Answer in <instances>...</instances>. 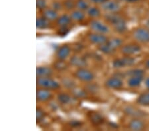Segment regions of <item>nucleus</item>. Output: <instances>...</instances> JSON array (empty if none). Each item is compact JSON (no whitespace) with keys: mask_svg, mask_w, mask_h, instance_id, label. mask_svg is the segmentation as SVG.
<instances>
[{"mask_svg":"<svg viewBox=\"0 0 149 131\" xmlns=\"http://www.w3.org/2000/svg\"><path fill=\"white\" fill-rule=\"evenodd\" d=\"M105 19L113 27L115 31L123 33L127 29V25L124 19L116 13H107Z\"/></svg>","mask_w":149,"mask_h":131,"instance_id":"obj_1","label":"nucleus"},{"mask_svg":"<svg viewBox=\"0 0 149 131\" xmlns=\"http://www.w3.org/2000/svg\"><path fill=\"white\" fill-rule=\"evenodd\" d=\"M38 86L48 89H58L60 87L59 83L49 77H38L37 79Z\"/></svg>","mask_w":149,"mask_h":131,"instance_id":"obj_2","label":"nucleus"},{"mask_svg":"<svg viewBox=\"0 0 149 131\" xmlns=\"http://www.w3.org/2000/svg\"><path fill=\"white\" fill-rule=\"evenodd\" d=\"M75 77L79 80L84 82H90L94 78V75L92 71L84 68H80L74 73Z\"/></svg>","mask_w":149,"mask_h":131,"instance_id":"obj_3","label":"nucleus"},{"mask_svg":"<svg viewBox=\"0 0 149 131\" xmlns=\"http://www.w3.org/2000/svg\"><path fill=\"white\" fill-rule=\"evenodd\" d=\"M100 8L102 10L107 13H116L120 10V5L115 0H107L104 3L100 5Z\"/></svg>","mask_w":149,"mask_h":131,"instance_id":"obj_4","label":"nucleus"},{"mask_svg":"<svg viewBox=\"0 0 149 131\" xmlns=\"http://www.w3.org/2000/svg\"><path fill=\"white\" fill-rule=\"evenodd\" d=\"M135 62V60L130 56H125L121 58L115 59L113 62V66L115 68H121L125 66L133 65Z\"/></svg>","mask_w":149,"mask_h":131,"instance_id":"obj_5","label":"nucleus"},{"mask_svg":"<svg viewBox=\"0 0 149 131\" xmlns=\"http://www.w3.org/2000/svg\"><path fill=\"white\" fill-rule=\"evenodd\" d=\"M90 28L93 31L102 34H106L109 32V28L106 25L97 20H93L90 23Z\"/></svg>","mask_w":149,"mask_h":131,"instance_id":"obj_6","label":"nucleus"},{"mask_svg":"<svg viewBox=\"0 0 149 131\" xmlns=\"http://www.w3.org/2000/svg\"><path fill=\"white\" fill-rule=\"evenodd\" d=\"M133 37L136 40L141 42H149V31L145 28H140L134 30Z\"/></svg>","mask_w":149,"mask_h":131,"instance_id":"obj_7","label":"nucleus"},{"mask_svg":"<svg viewBox=\"0 0 149 131\" xmlns=\"http://www.w3.org/2000/svg\"><path fill=\"white\" fill-rule=\"evenodd\" d=\"M88 39L93 44L101 45L107 42V38L102 33H90L88 35Z\"/></svg>","mask_w":149,"mask_h":131,"instance_id":"obj_8","label":"nucleus"},{"mask_svg":"<svg viewBox=\"0 0 149 131\" xmlns=\"http://www.w3.org/2000/svg\"><path fill=\"white\" fill-rule=\"evenodd\" d=\"M52 97V94L50 91V89L41 88L37 90L36 92V98L38 101H47Z\"/></svg>","mask_w":149,"mask_h":131,"instance_id":"obj_9","label":"nucleus"},{"mask_svg":"<svg viewBox=\"0 0 149 131\" xmlns=\"http://www.w3.org/2000/svg\"><path fill=\"white\" fill-rule=\"evenodd\" d=\"M141 51V47L136 44H127L122 47L121 52L125 55L130 56L135 54Z\"/></svg>","mask_w":149,"mask_h":131,"instance_id":"obj_10","label":"nucleus"},{"mask_svg":"<svg viewBox=\"0 0 149 131\" xmlns=\"http://www.w3.org/2000/svg\"><path fill=\"white\" fill-rule=\"evenodd\" d=\"M105 86L110 89H119L123 85L122 80L118 77L110 78L105 83Z\"/></svg>","mask_w":149,"mask_h":131,"instance_id":"obj_11","label":"nucleus"},{"mask_svg":"<svg viewBox=\"0 0 149 131\" xmlns=\"http://www.w3.org/2000/svg\"><path fill=\"white\" fill-rule=\"evenodd\" d=\"M70 63L72 66L78 68H84L87 66V62L84 57L74 55L70 59Z\"/></svg>","mask_w":149,"mask_h":131,"instance_id":"obj_12","label":"nucleus"},{"mask_svg":"<svg viewBox=\"0 0 149 131\" xmlns=\"http://www.w3.org/2000/svg\"><path fill=\"white\" fill-rule=\"evenodd\" d=\"M53 71L49 66H38L36 68V75L37 77H50L52 75Z\"/></svg>","mask_w":149,"mask_h":131,"instance_id":"obj_13","label":"nucleus"},{"mask_svg":"<svg viewBox=\"0 0 149 131\" xmlns=\"http://www.w3.org/2000/svg\"><path fill=\"white\" fill-rule=\"evenodd\" d=\"M71 49L68 45H63L59 48L56 51V56L58 59L59 60H65L68 58L70 53Z\"/></svg>","mask_w":149,"mask_h":131,"instance_id":"obj_14","label":"nucleus"},{"mask_svg":"<svg viewBox=\"0 0 149 131\" xmlns=\"http://www.w3.org/2000/svg\"><path fill=\"white\" fill-rule=\"evenodd\" d=\"M42 16L49 21L57 20L58 17V12L52 8H46L42 10Z\"/></svg>","mask_w":149,"mask_h":131,"instance_id":"obj_15","label":"nucleus"},{"mask_svg":"<svg viewBox=\"0 0 149 131\" xmlns=\"http://www.w3.org/2000/svg\"><path fill=\"white\" fill-rule=\"evenodd\" d=\"M71 20L72 18L70 15H67V14H63V15L58 17L56 23L60 27H67L70 23Z\"/></svg>","mask_w":149,"mask_h":131,"instance_id":"obj_16","label":"nucleus"},{"mask_svg":"<svg viewBox=\"0 0 149 131\" xmlns=\"http://www.w3.org/2000/svg\"><path fill=\"white\" fill-rule=\"evenodd\" d=\"M49 21L44 17H40L36 20V27L38 29H46L49 27Z\"/></svg>","mask_w":149,"mask_h":131,"instance_id":"obj_17","label":"nucleus"},{"mask_svg":"<svg viewBox=\"0 0 149 131\" xmlns=\"http://www.w3.org/2000/svg\"><path fill=\"white\" fill-rule=\"evenodd\" d=\"M125 111L128 115L134 116V117H141L145 115V113L143 111L132 107H127V108L125 109Z\"/></svg>","mask_w":149,"mask_h":131,"instance_id":"obj_18","label":"nucleus"},{"mask_svg":"<svg viewBox=\"0 0 149 131\" xmlns=\"http://www.w3.org/2000/svg\"><path fill=\"white\" fill-rule=\"evenodd\" d=\"M129 127L131 130H141L142 129H143L144 127H145V125H144L143 121L139 120V119H136L132 120L131 122L129 123Z\"/></svg>","mask_w":149,"mask_h":131,"instance_id":"obj_19","label":"nucleus"},{"mask_svg":"<svg viewBox=\"0 0 149 131\" xmlns=\"http://www.w3.org/2000/svg\"><path fill=\"white\" fill-rule=\"evenodd\" d=\"M70 17L72 19L75 21H81L84 17H85V14L84 13V11L80 10V9H74V10L71 12Z\"/></svg>","mask_w":149,"mask_h":131,"instance_id":"obj_20","label":"nucleus"},{"mask_svg":"<svg viewBox=\"0 0 149 131\" xmlns=\"http://www.w3.org/2000/svg\"><path fill=\"white\" fill-rule=\"evenodd\" d=\"M143 80V76H131L128 80V85L131 87H137Z\"/></svg>","mask_w":149,"mask_h":131,"instance_id":"obj_21","label":"nucleus"},{"mask_svg":"<svg viewBox=\"0 0 149 131\" xmlns=\"http://www.w3.org/2000/svg\"><path fill=\"white\" fill-rule=\"evenodd\" d=\"M87 14L92 18H97L101 15L100 9L96 6H90L87 9Z\"/></svg>","mask_w":149,"mask_h":131,"instance_id":"obj_22","label":"nucleus"},{"mask_svg":"<svg viewBox=\"0 0 149 131\" xmlns=\"http://www.w3.org/2000/svg\"><path fill=\"white\" fill-rule=\"evenodd\" d=\"M90 3L87 0H76V8L81 11H87L90 8Z\"/></svg>","mask_w":149,"mask_h":131,"instance_id":"obj_23","label":"nucleus"},{"mask_svg":"<svg viewBox=\"0 0 149 131\" xmlns=\"http://www.w3.org/2000/svg\"><path fill=\"white\" fill-rule=\"evenodd\" d=\"M137 103L141 105L146 106L149 105V92L144 93V94H141L140 96L138 97L137 100H136Z\"/></svg>","mask_w":149,"mask_h":131,"instance_id":"obj_24","label":"nucleus"},{"mask_svg":"<svg viewBox=\"0 0 149 131\" xmlns=\"http://www.w3.org/2000/svg\"><path fill=\"white\" fill-rule=\"evenodd\" d=\"M98 49H99L100 51L105 54H111L115 52V50L110 46L107 42H105L104 44L100 45Z\"/></svg>","mask_w":149,"mask_h":131,"instance_id":"obj_25","label":"nucleus"},{"mask_svg":"<svg viewBox=\"0 0 149 131\" xmlns=\"http://www.w3.org/2000/svg\"><path fill=\"white\" fill-rule=\"evenodd\" d=\"M57 99L60 103L62 104H67L70 102L71 97L66 93H61L57 95Z\"/></svg>","mask_w":149,"mask_h":131,"instance_id":"obj_26","label":"nucleus"},{"mask_svg":"<svg viewBox=\"0 0 149 131\" xmlns=\"http://www.w3.org/2000/svg\"><path fill=\"white\" fill-rule=\"evenodd\" d=\"M64 60H59L55 62L54 63L53 66L54 68L58 71H63L65 70L66 69L68 68V65L64 61Z\"/></svg>","mask_w":149,"mask_h":131,"instance_id":"obj_27","label":"nucleus"},{"mask_svg":"<svg viewBox=\"0 0 149 131\" xmlns=\"http://www.w3.org/2000/svg\"><path fill=\"white\" fill-rule=\"evenodd\" d=\"M90 120L94 125H100L102 123L103 119L100 114L97 113H92L90 115Z\"/></svg>","mask_w":149,"mask_h":131,"instance_id":"obj_28","label":"nucleus"},{"mask_svg":"<svg viewBox=\"0 0 149 131\" xmlns=\"http://www.w3.org/2000/svg\"><path fill=\"white\" fill-rule=\"evenodd\" d=\"M62 3L64 8L68 11H73L76 8V0H64Z\"/></svg>","mask_w":149,"mask_h":131,"instance_id":"obj_29","label":"nucleus"},{"mask_svg":"<svg viewBox=\"0 0 149 131\" xmlns=\"http://www.w3.org/2000/svg\"><path fill=\"white\" fill-rule=\"evenodd\" d=\"M107 42L109 44L110 46L115 51L117 48L122 44V40L121 39H119V38H113L111 40H107Z\"/></svg>","mask_w":149,"mask_h":131,"instance_id":"obj_30","label":"nucleus"},{"mask_svg":"<svg viewBox=\"0 0 149 131\" xmlns=\"http://www.w3.org/2000/svg\"><path fill=\"white\" fill-rule=\"evenodd\" d=\"M145 71L141 69H134V70H132L129 71L127 72V74L131 76H143Z\"/></svg>","mask_w":149,"mask_h":131,"instance_id":"obj_31","label":"nucleus"},{"mask_svg":"<svg viewBox=\"0 0 149 131\" xmlns=\"http://www.w3.org/2000/svg\"><path fill=\"white\" fill-rule=\"evenodd\" d=\"M51 8L54 9V10L56 11L57 12L61 11L62 10V9L64 8L63 3L58 1H54L51 3Z\"/></svg>","mask_w":149,"mask_h":131,"instance_id":"obj_32","label":"nucleus"},{"mask_svg":"<svg viewBox=\"0 0 149 131\" xmlns=\"http://www.w3.org/2000/svg\"><path fill=\"white\" fill-rule=\"evenodd\" d=\"M36 7L40 10H44L47 8L46 0H36Z\"/></svg>","mask_w":149,"mask_h":131,"instance_id":"obj_33","label":"nucleus"},{"mask_svg":"<svg viewBox=\"0 0 149 131\" xmlns=\"http://www.w3.org/2000/svg\"><path fill=\"white\" fill-rule=\"evenodd\" d=\"M62 83H63L64 85L68 89H72L75 87V83L72 80L70 79H66V78H64V79L62 80Z\"/></svg>","mask_w":149,"mask_h":131,"instance_id":"obj_34","label":"nucleus"},{"mask_svg":"<svg viewBox=\"0 0 149 131\" xmlns=\"http://www.w3.org/2000/svg\"><path fill=\"white\" fill-rule=\"evenodd\" d=\"M45 117V112L41 109L37 108L36 110V119L37 121H40Z\"/></svg>","mask_w":149,"mask_h":131,"instance_id":"obj_35","label":"nucleus"},{"mask_svg":"<svg viewBox=\"0 0 149 131\" xmlns=\"http://www.w3.org/2000/svg\"><path fill=\"white\" fill-rule=\"evenodd\" d=\"M68 33H69V28L67 27H61V28H59L58 32V35L62 36V37L66 36Z\"/></svg>","mask_w":149,"mask_h":131,"instance_id":"obj_36","label":"nucleus"},{"mask_svg":"<svg viewBox=\"0 0 149 131\" xmlns=\"http://www.w3.org/2000/svg\"><path fill=\"white\" fill-rule=\"evenodd\" d=\"M70 125L71 127L77 128V127H80V126H81V123L78 121L73 120V121H72L70 123Z\"/></svg>","mask_w":149,"mask_h":131,"instance_id":"obj_37","label":"nucleus"},{"mask_svg":"<svg viewBox=\"0 0 149 131\" xmlns=\"http://www.w3.org/2000/svg\"><path fill=\"white\" fill-rule=\"evenodd\" d=\"M97 89H98V87L94 84H90L88 86V89L92 93H93L94 91H96L97 90Z\"/></svg>","mask_w":149,"mask_h":131,"instance_id":"obj_38","label":"nucleus"},{"mask_svg":"<svg viewBox=\"0 0 149 131\" xmlns=\"http://www.w3.org/2000/svg\"><path fill=\"white\" fill-rule=\"evenodd\" d=\"M90 1V2H91V3H92L93 4H97V5H101L104 3V2H105L106 1H107V0H89Z\"/></svg>","mask_w":149,"mask_h":131,"instance_id":"obj_39","label":"nucleus"},{"mask_svg":"<svg viewBox=\"0 0 149 131\" xmlns=\"http://www.w3.org/2000/svg\"><path fill=\"white\" fill-rule=\"evenodd\" d=\"M75 95H78V97H84V95H85V92L84 91H83L82 90H80V89H79V90H76L75 91Z\"/></svg>","mask_w":149,"mask_h":131,"instance_id":"obj_40","label":"nucleus"},{"mask_svg":"<svg viewBox=\"0 0 149 131\" xmlns=\"http://www.w3.org/2000/svg\"><path fill=\"white\" fill-rule=\"evenodd\" d=\"M145 85L146 87L149 89V78H146V80H145Z\"/></svg>","mask_w":149,"mask_h":131,"instance_id":"obj_41","label":"nucleus"},{"mask_svg":"<svg viewBox=\"0 0 149 131\" xmlns=\"http://www.w3.org/2000/svg\"><path fill=\"white\" fill-rule=\"evenodd\" d=\"M146 66L148 68H149V59L146 62Z\"/></svg>","mask_w":149,"mask_h":131,"instance_id":"obj_42","label":"nucleus"},{"mask_svg":"<svg viewBox=\"0 0 149 131\" xmlns=\"http://www.w3.org/2000/svg\"><path fill=\"white\" fill-rule=\"evenodd\" d=\"M127 1H129V2H133V1H137V0H125Z\"/></svg>","mask_w":149,"mask_h":131,"instance_id":"obj_43","label":"nucleus"},{"mask_svg":"<svg viewBox=\"0 0 149 131\" xmlns=\"http://www.w3.org/2000/svg\"></svg>","mask_w":149,"mask_h":131,"instance_id":"obj_44","label":"nucleus"}]
</instances>
